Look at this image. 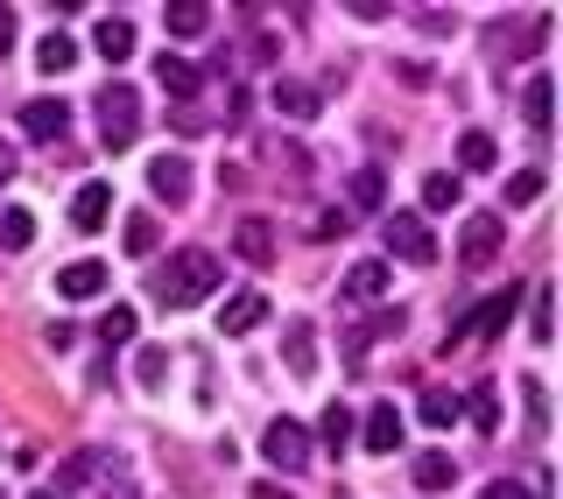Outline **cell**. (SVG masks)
<instances>
[{
    "label": "cell",
    "mask_w": 563,
    "mask_h": 499,
    "mask_svg": "<svg viewBox=\"0 0 563 499\" xmlns=\"http://www.w3.org/2000/svg\"><path fill=\"white\" fill-rule=\"evenodd\" d=\"M163 22H169V35H205L211 8H205V0H176V8H163Z\"/></svg>",
    "instance_id": "25"
},
{
    "label": "cell",
    "mask_w": 563,
    "mask_h": 499,
    "mask_svg": "<svg viewBox=\"0 0 563 499\" xmlns=\"http://www.w3.org/2000/svg\"><path fill=\"white\" fill-rule=\"evenodd\" d=\"M528 331H536V345H550V337H556V310H550V289H536V324H528Z\"/></svg>",
    "instance_id": "36"
},
{
    "label": "cell",
    "mask_w": 563,
    "mask_h": 499,
    "mask_svg": "<svg viewBox=\"0 0 563 499\" xmlns=\"http://www.w3.org/2000/svg\"><path fill=\"white\" fill-rule=\"evenodd\" d=\"M380 240H387V254L409 260V267H430L437 260V240H430V225H422L416 211H387V219H380Z\"/></svg>",
    "instance_id": "4"
},
{
    "label": "cell",
    "mask_w": 563,
    "mask_h": 499,
    "mask_svg": "<svg viewBox=\"0 0 563 499\" xmlns=\"http://www.w3.org/2000/svg\"><path fill=\"white\" fill-rule=\"evenodd\" d=\"M317 106H324V99H317L310 85H296V78H282V85H275V113H289V120H317Z\"/></svg>",
    "instance_id": "22"
},
{
    "label": "cell",
    "mask_w": 563,
    "mask_h": 499,
    "mask_svg": "<svg viewBox=\"0 0 563 499\" xmlns=\"http://www.w3.org/2000/svg\"><path fill=\"white\" fill-rule=\"evenodd\" d=\"M29 499H57V492H29Z\"/></svg>",
    "instance_id": "41"
},
{
    "label": "cell",
    "mask_w": 563,
    "mask_h": 499,
    "mask_svg": "<svg viewBox=\"0 0 563 499\" xmlns=\"http://www.w3.org/2000/svg\"><path fill=\"white\" fill-rule=\"evenodd\" d=\"M345 198H352V211H380V169H360L345 184Z\"/></svg>",
    "instance_id": "35"
},
{
    "label": "cell",
    "mask_w": 563,
    "mask_h": 499,
    "mask_svg": "<svg viewBox=\"0 0 563 499\" xmlns=\"http://www.w3.org/2000/svg\"><path fill=\"white\" fill-rule=\"evenodd\" d=\"M317 430H324V451H345V443H352V408H345V401H331Z\"/></svg>",
    "instance_id": "32"
},
{
    "label": "cell",
    "mask_w": 563,
    "mask_h": 499,
    "mask_svg": "<svg viewBox=\"0 0 563 499\" xmlns=\"http://www.w3.org/2000/svg\"><path fill=\"white\" fill-rule=\"evenodd\" d=\"M416 486H422V492H451V486H457V457H451V451L416 457Z\"/></svg>",
    "instance_id": "21"
},
{
    "label": "cell",
    "mask_w": 563,
    "mask_h": 499,
    "mask_svg": "<svg viewBox=\"0 0 563 499\" xmlns=\"http://www.w3.org/2000/svg\"><path fill=\"white\" fill-rule=\"evenodd\" d=\"M507 246V219L500 211H472L465 225H457V267H493Z\"/></svg>",
    "instance_id": "3"
},
{
    "label": "cell",
    "mask_w": 563,
    "mask_h": 499,
    "mask_svg": "<svg viewBox=\"0 0 563 499\" xmlns=\"http://www.w3.org/2000/svg\"><path fill=\"white\" fill-rule=\"evenodd\" d=\"M155 78H163L169 99H198V92H205V70L184 64V57H163V64H155Z\"/></svg>",
    "instance_id": "18"
},
{
    "label": "cell",
    "mask_w": 563,
    "mask_h": 499,
    "mask_svg": "<svg viewBox=\"0 0 563 499\" xmlns=\"http://www.w3.org/2000/svg\"><path fill=\"white\" fill-rule=\"evenodd\" d=\"M366 451H374V457H395L401 451V408L395 401H374V415H366Z\"/></svg>",
    "instance_id": "12"
},
{
    "label": "cell",
    "mask_w": 563,
    "mask_h": 499,
    "mask_svg": "<svg viewBox=\"0 0 563 499\" xmlns=\"http://www.w3.org/2000/svg\"><path fill=\"white\" fill-rule=\"evenodd\" d=\"M542 198V169H521V176H507V204L500 211H521V204H536Z\"/></svg>",
    "instance_id": "34"
},
{
    "label": "cell",
    "mask_w": 563,
    "mask_h": 499,
    "mask_svg": "<svg viewBox=\"0 0 563 499\" xmlns=\"http://www.w3.org/2000/svg\"><path fill=\"white\" fill-rule=\"evenodd\" d=\"M106 211H113V184H99V176H92V184L70 198V225H78V233H99Z\"/></svg>",
    "instance_id": "14"
},
{
    "label": "cell",
    "mask_w": 563,
    "mask_h": 499,
    "mask_svg": "<svg viewBox=\"0 0 563 499\" xmlns=\"http://www.w3.org/2000/svg\"><path fill=\"white\" fill-rule=\"evenodd\" d=\"M282 366H289V380H317V331L303 317L282 324Z\"/></svg>",
    "instance_id": "7"
},
{
    "label": "cell",
    "mask_w": 563,
    "mask_h": 499,
    "mask_svg": "<svg viewBox=\"0 0 563 499\" xmlns=\"http://www.w3.org/2000/svg\"><path fill=\"white\" fill-rule=\"evenodd\" d=\"M380 289H387V267H380V260H360V267L345 275V296H352V302H374Z\"/></svg>",
    "instance_id": "29"
},
{
    "label": "cell",
    "mask_w": 563,
    "mask_h": 499,
    "mask_svg": "<svg viewBox=\"0 0 563 499\" xmlns=\"http://www.w3.org/2000/svg\"><path fill=\"white\" fill-rule=\"evenodd\" d=\"M106 260H70V267H57V296L64 302H92V296H106Z\"/></svg>",
    "instance_id": "10"
},
{
    "label": "cell",
    "mask_w": 563,
    "mask_h": 499,
    "mask_svg": "<svg viewBox=\"0 0 563 499\" xmlns=\"http://www.w3.org/2000/svg\"><path fill=\"white\" fill-rule=\"evenodd\" d=\"M29 240H35V219H29V204H0V246H8V254H22Z\"/></svg>",
    "instance_id": "24"
},
{
    "label": "cell",
    "mask_w": 563,
    "mask_h": 499,
    "mask_svg": "<svg viewBox=\"0 0 563 499\" xmlns=\"http://www.w3.org/2000/svg\"><path fill=\"white\" fill-rule=\"evenodd\" d=\"M486 499H550V492H542V486H507V478H493Z\"/></svg>",
    "instance_id": "37"
},
{
    "label": "cell",
    "mask_w": 563,
    "mask_h": 499,
    "mask_svg": "<svg viewBox=\"0 0 563 499\" xmlns=\"http://www.w3.org/2000/svg\"><path fill=\"white\" fill-rule=\"evenodd\" d=\"M550 99H556V85H550V78H528L521 113H528V127H536V134H550Z\"/></svg>",
    "instance_id": "26"
},
{
    "label": "cell",
    "mask_w": 563,
    "mask_h": 499,
    "mask_svg": "<svg viewBox=\"0 0 563 499\" xmlns=\"http://www.w3.org/2000/svg\"><path fill=\"white\" fill-rule=\"evenodd\" d=\"M493 163H500V148H493V134H479V127H472L465 141H457V169H493Z\"/></svg>",
    "instance_id": "30"
},
{
    "label": "cell",
    "mask_w": 563,
    "mask_h": 499,
    "mask_svg": "<svg viewBox=\"0 0 563 499\" xmlns=\"http://www.w3.org/2000/svg\"><path fill=\"white\" fill-rule=\"evenodd\" d=\"M163 373H169V352H163V345H141V352H134V380H141V387H163Z\"/></svg>",
    "instance_id": "33"
},
{
    "label": "cell",
    "mask_w": 563,
    "mask_h": 499,
    "mask_svg": "<svg viewBox=\"0 0 563 499\" xmlns=\"http://www.w3.org/2000/svg\"><path fill=\"white\" fill-rule=\"evenodd\" d=\"M70 64H78V43H70L64 29H49L43 43H35V70H43V78H64Z\"/></svg>",
    "instance_id": "17"
},
{
    "label": "cell",
    "mask_w": 563,
    "mask_h": 499,
    "mask_svg": "<svg viewBox=\"0 0 563 499\" xmlns=\"http://www.w3.org/2000/svg\"><path fill=\"white\" fill-rule=\"evenodd\" d=\"M457 415H465V401H457L451 387H422V422H430V430H451Z\"/></svg>",
    "instance_id": "23"
},
{
    "label": "cell",
    "mask_w": 563,
    "mask_h": 499,
    "mask_svg": "<svg viewBox=\"0 0 563 499\" xmlns=\"http://www.w3.org/2000/svg\"><path fill=\"white\" fill-rule=\"evenodd\" d=\"M92 49H99L106 64H128V57H134V22H128V14H99Z\"/></svg>",
    "instance_id": "15"
},
{
    "label": "cell",
    "mask_w": 563,
    "mask_h": 499,
    "mask_svg": "<svg viewBox=\"0 0 563 499\" xmlns=\"http://www.w3.org/2000/svg\"><path fill=\"white\" fill-rule=\"evenodd\" d=\"M155 240H163V225H155V211H134L128 219V233H120V246L141 260V254H155Z\"/></svg>",
    "instance_id": "28"
},
{
    "label": "cell",
    "mask_w": 563,
    "mask_h": 499,
    "mask_svg": "<svg viewBox=\"0 0 563 499\" xmlns=\"http://www.w3.org/2000/svg\"><path fill=\"white\" fill-rule=\"evenodd\" d=\"M515 302H521V289H515V281H507L500 296H486L479 310L465 317V331H451V337H444V352H451V345H465V337H500L507 324H515Z\"/></svg>",
    "instance_id": "5"
},
{
    "label": "cell",
    "mask_w": 563,
    "mask_h": 499,
    "mask_svg": "<svg viewBox=\"0 0 563 499\" xmlns=\"http://www.w3.org/2000/svg\"><path fill=\"white\" fill-rule=\"evenodd\" d=\"M401 324H409V317H401V310H374V317H366V324H352V331H345V352H352V359H360V352L374 345V337H401Z\"/></svg>",
    "instance_id": "16"
},
{
    "label": "cell",
    "mask_w": 563,
    "mask_h": 499,
    "mask_svg": "<svg viewBox=\"0 0 563 499\" xmlns=\"http://www.w3.org/2000/svg\"><path fill=\"white\" fill-rule=\"evenodd\" d=\"M8 43H14V14L0 8V57H8Z\"/></svg>",
    "instance_id": "39"
},
{
    "label": "cell",
    "mask_w": 563,
    "mask_h": 499,
    "mask_svg": "<svg viewBox=\"0 0 563 499\" xmlns=\"http://www.w3.org/2000/svg\"><path fill=\"white\" fill-rule=\"evenodd\" d=\"M261 457H268L275 472H303V465H310V436H303V422L275 415V422H268V436H261Z\"/></svg>",
    "instance_id": "6"
},
{
    "label": "cell",
    "mask_w": 563,
    "mask_h": 499,
    "mask_svg": "<svg viewBox=\"0 0 563 499\" xmlns=\"http://www.w3.org/2000/svg\"><path fill=\"white\" fill-rule=\"evenodd\" d=\"M233 254L246 267H275V225L261 219V211H246V219L233 225Z\"/></svg>",
    "instance_id": "8"
},
{
    "label": "cell",
    "mask_w": 563,
    "mask_h": 499,
    "mask_svg": "<svg viewBox=\"0 0 563 499\" xmlns=\"http://www.w3.org/2000/svg\"><path fill=\"white\" fill-rule=\"evenodd\" d=\"M219 281H225L219 254H205V246H184V254L163 260V275H155V302H163V310H190V302H205Z\"/></svg>",
    "instance_id": "1"
},
{
    "label": "cell",
    "mask_w": 563,
    "mask_h": 499,
    "mask_svg": "<svg viewBox=\"0 0 563 499\" xmlns=\"http://www.w3.org/2000/svg\"><path fill=\"white\" fill-rule=\"evenodd\" d=\"M141 134V92L134 85H106L99 92V141L106 148H134Z\"/></svg>",
    "instance_id": "2"
},
{
    "label": "cell",
    "mask_w": 563,
    "mask_h": 499,
    "mask_svg": "<svg viewBox=\"0 0 563 499\" xmlns=\"http://www.w3.org/2000/svg\"><path fill=\"white\" fill-rule=\"evenodd\" d=\"M254 324H268V296H261V289H240V296H225V310H219V331H225V337H246Z\"/></svg>",
    "instance_id": "11"
},
{
    "label": "cell",
    "mask_w": 563,
    "mask_h": 499,
    "mask_svg": "<svg viewBox=\"0 0 563 499\" xmlns=\"http://www.w3.org/2000/svg\"><path fill=\"white\" fill-rule=\"evenodd\" d=\"M134 324H141V317L128 310V302H113V310L99 317V337H106V345H134Z\"/></svg>",
    "instance_id": "31"
},
{
    "label": "cell",
    "mask_w": 563,
    "mask_h": 499,
    "mask_svg": "<svg viewBox=\"0 0 563 499\" xmlns=\"http://www.w3.org/2000/svg\"><path fill=\"white\" fill-rule=\"evenodd\" d=\"M246 492H254V499H296V492H282L275 478H261V486H246Z\"/></svg>",
    "instance_id": "38"
},
{
    "label": "cell",
    "mask_w": 563,
    "mask_h": 499,
    "mask_svg": "<svg viewBox=\"0 0 563 499\" xmlns=\"http://www.w3.org/2000/svg\"><path fill=\"white\" fill-rule=\"evenodd\" d=\"M457 198H465V184H457L451 169H437V176H422V204L430 211H457Z\"/></svg>",
    "instance_id": "27"
},
{
    "label": "cell",
    "mask_w": 563,
    "mask_h": 499,
    "mask_svg": "<svg viewBox=\"0 0 563 499\" xmlns=\"http://www.w3.org/2000/svg\"><path fill=\"white\" fill-rule=\"evenodd\" d=\"M99 472H113V451H78L70 465L57 472V492H78V486H92Z\"/></svg>",
    "instance_id": "19"
},
{
    "label": "cell",
    "mask_w": 563,
    "mask_h": 499,
    "mask_svg": "<svg viewBox=\"0 0 563 499\" xmlns=\"http://www.w3.org/2000/svg\"><path fill=\"white\" fill-rule=\"evenodd\" d=\"M148 190H155L169 211L190 204V163H184V155H155V163H148Z\"/></svg>",
    "instance_id": "9"
},
{
    "label": "cell",
    "mask_w": 563,
    "mask_h": 499,
    "mask_svg": "<svg viewBox=\"0 0 563 499\" xmlns=\"http://www.w3.org/2000/svg\"><path fill=\"white\" fill-rule=\"evenodd\" d=\"M22 127H29L35 141H64V134H70V106H64V99H29V106H22Z\"/></svg>",
    "instance_id": "13"
},
{
    "label": "cell",
    "mask_w": 563,
    "mask_h": 499,
    "mask_svg": "<svg viewBox=\"0 0 563 499\" xmlns=\"http://www.w3.org/2000/svg\"><path fill=\"white\" fill-rule=\"evenodd\" d=\"M8 176H14V148H0V184H8Z\"/></svg>",
    "instance_id": "40"
},
{
    "label": "cell",
    "mask_w": 563,
    "mask_h": 499,
    "mask_svg": "<svg viewBox=\"0 0 563 499\" xmlns=\"http://www.w3.org/2000/svg\"><path fill=\"white\" fill-rule=\"evenodd\" d=\"M465 415H472V430H479V436H500V387L479 380V387H472V401H465Z\"/></svg>",
    "instance_id": "20"
}]
</instances>
